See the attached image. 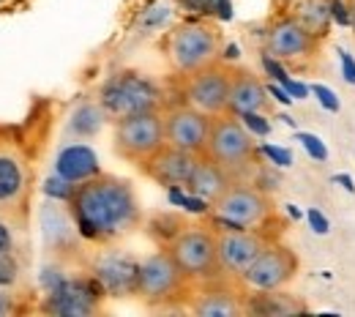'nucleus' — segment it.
<instances>
[{
    "label": "nucleus",
    "mask_w": 355,
    "mask_h": 317,
    "mask_svg": "<svg viewBox=\"0 0 355 317\" xmlns=\"http://www.w3.org/2000/svg\"><path fill=\"white\" fill-rule=\"evenodd\" d=\"M298 0H276V6H279V11H290L293 6H295Z\"/></svg>",
    "instance_id": "obj_30"
},
{
    "label": "nucleus",
    "mask_w": 355,
    "mask_h": 317,
    "mask_svg": "<svg viewBox=\"0 0 355 317\" xmlns=\"http://www.w3.org/2000/svg\"><path fill=\"white\" fill-rule=\"evenodd\" d=\"M306 145H309V151L314 159H325V148H322V142H320L317 137H306Z\"/></svg>",
    "instance_id": "obj_29"
},
{
    "label": "nucleus",
    "mask_w": 355,
    "mask_h": 317,
    "mask_svg": "<svg viewBox=\"0 0 355 317\" xmlns=\"http://www.w3.org/2000/svg\"><path fill=\"white\" fill-rule=\"evenodd\" d=\"M197 162H200L197 153H189V151H180V148H173V145H164L139 170L153 183H159L164 189H186L189 181H191V175H194V170H197Z\"/></svg>",
    "instance_id": "obj_18"
},
{
    "label": "nucleus",
    "mask_w": 355,
    "mask_h": 317,
    "mask_svg": "<svg viewBox=\"0 0 355 317\" xmlns=\"http://www.w3.org/2000/svg\"><path fill=\"white\" fill-rule=\"evenodd\" d=\"M301 271L298 255L282 243V241H268L266 249L257 255V260L238 276V282L246 290H282L287 287Z\"/></svg>",
    "instance_id": "obj_11"
},
{
    "label": "nucleus",
    "mask_w": 355,
    "mask_h": 317,
    "mask_svg": "<svg viewBox=\"0 0 355 317\" xmlns=\"http://www.w3.org/2000/svg\"><path fill=\"white\" fill-rule=\"evenodd\" d=\"M178 6L186 11H194V14H208V11H214L216 0H178Z\"/></svg>",
    "instance_id": "obj_24"
},
{
    "label": "nucleus",
    "mask_w": 355,
    "mask_h": 317,
    "mask_svg": "<svg viewBox=\"0 0 355 317\" xmlns=\"http://www.w3.org/2000/svg\"><path fill=\"white\" fill-rule=\"evenodd\" d=\"M314 93L320 96V101H322V104H325L328 110H339V104H336V98H334V93L328 91V88H320V85H317V88H314Z\"/></svg>",
    "instance_id": "obj_28"
},
{
    "label": "nucleus",
    "mask_w": 355,
    "mask_h": 317,
    "mask_svg": "<svg viewBox=\"0 0 355 317\" xmlns=\"http://www.w3.org/2000/svg\"><path fill=\"white\" fill-rule=\"evenodd\" d=\"M322 39L311 31L309 25L295 11H279L268 22L263 33L266 55L276 63L287 66H306L317 58Z\"/></svg>",
    "instance_id": "obj_8"
},
{
    "label": "nucleus",
    "mask_w": 355,
    "mask_h": 317,
    "mask_svg": "<svg viewBox=\"0 0 355 317\" xmlns=\"http://www.w3.org/2000/svg\"><path fill=\"white\" fill-rule=\"evenodd\" d=\"M230 85H232V66H224L222 60H216L183 77V101L216 118L230 112Z\"/></svg>",
    "instance_id": "obj_12"
},
{
    "label": "nucleus",
    "mask_w": 355,
    "mask_h": 317,
    "mask_svg": "<svg viewBox=\"0 0 355 317\" xmlns=\"http://www.w3.org/2000/svg\"><path fill=\"white\" fill-rule=\"evenodd\" d=\"M290 11H295L320 39L328 36V28H331V19H334L331 17V0H298Z\"/></svg>",
    "instance_id": "obj_22"
},
{
    "label": "nucleus",
    "mask_w": 355,
    "mask_h": 317,
    "mask_svg": "<svg viewBox=\"0 0 355 317\" xmlns=\"http://www.w3.org/2000/svg\"><path fill=\"white\" fill-rule=\"evenodd\" d=\"M224 36L211 19H183L164 36V58L178 77H189L219 60Z\"/></svg>",
    "instance_id": "obj_2"
},
{
    "label": "nucleus",
    "mask_w": 355,
    "mask_h": 317,
    "mask_svg": "<svg viewBox=\"0 0 355 317\" xmlns=\"http://www.w3.org/2000/svg\"><path fill=\"white\" fill-rule=\"evenodd\" d=\"M216 241H219V263H222L224 276L238 279L257 260V255L266 249V243L270 238L263 230L216 225Z\"/></svg>",
    "instance_id": "obj_15"
},
{
    "label": "nucleus",
    "mask_w": 355,
    "mask_h": 317,
    "mask_svg": "<svg viewBox=\"0 0 355 317\" xmlns=\"http://www.w3.org/2000/svg\"><path fill=\"white\" fill-rule=\"evenodd\" d=\"M22 284V266L11 252H0V290H17Z\"/></svg>",
    "instance_id": "obj_23"
},
{
    "label": "nucleus",
    "mask_w": 355,
    "mask_h": 317,
    "mask_svg": "<svg viewBox=\"0 0 355 317\" xmlns=\"http://www.w3.org/2000/svg\"><path fill=\"white\" fill-rule=\"evenodd\" d=\"M0 252H11V227L0 219Z\"/></svg>",
    "instance_id": "obj_26"
},
{
    "label": "nucleus",
    "mask_w": 355,
    "mask_h": 317,
    "mask_svg": "<svg viewBox=\"0 0 355 317\" xmlns=\"http://www.w3.org/2000/svg\"><path fill=\"white\" fill-rule=\"evenodd\" d=\"M273 101L266 83L249 71V69H232V85H230V112L246 118V115H266L270 112Z\"/></svg>",
    "instance_id": "obj_19"
},
{
    "label": "nucleus",
    "mask_w": 355,
    "mask_h": 317,
    "mask_svg": "<svg viewBox=\"0 0 355 317\" xmlns=\"http://www.w3.org/2000/svg\"><path fill=\"white\" fill-rule=\"evenodd\" d=\"M205 156L222 164L235 181H246V175H252L260 164V145L241 121V115L224 112L211 121Z\"/></svg>",
    "instance_id": "obj_3"
},
{
    "label": "nucleus",
    "mask_w": 355,
    "mask_h": 317,
    "mask_svg": "<svg viewBox=\"0 0 355 317\" xmlns=\"http://www.w3.org/2000/svg\"><path fill=\"white\" fill-rule=\"evenodd\" d=\"M164 145H167L164 107L162 110H145V112L115 121V153L121 159H126L129 164L142 167Z\"/></svg>",
    "instance_id": "obj_9"
},
{
    "label": "nucleus",
    "mask_w": 355,
    "mask_h": 317,
    "mask_svg": "<svg viewBox=\"0 0 355 317\" xmlns=\"http://www.w3.org/2000/svg\"><path fill=\"white\" fill-rule=\"evenodd\" d=\"M14 290H0V317L14 315L17 312V301H14Z\"/></svg>",
    "instance_id": "obj_25"
},
{
    "label": "nucleus",
    "mask_w": 355,
    "mask_h": 317,
    "mask_svg": "<svg viewBox=\"0 0 355 317\" xmlns=\"http://www.w3.org/2000/svg\"><path fill=\"white\" fill-rule=\"evenodd\" d=\"M342 66H345V77H347V83L355 85V60L350 58V52H342Z\"/></svg>",
    "instance_id": "obj_27"
},
{
    "label": "nucleus",
    "mask_w": 355,
    "mask_h": 317,
    "mask_svg": "<svg viewBox=\"0 0 355 317\" xmlns=\"http://www.w3.org/2000/svg\"><path fill=\"white\" fill-rule=\"evenodd\" d=\"M164 249L173 255L180 271L186 273L194 284L222 279V263H219V241L214 225H183L175 235L164 243Z\"/></svg>",
    "instance_id": "obj_4"
},
{
    "label": "nucleus",
    "mask_w": 355,
    "mask_h": 317,
    "mask_svg": "<svg viewBox=\"0 0 355 317\" xmlns=\"http://www.w3.org/2000/svg\"><path fill=\"white\" fill-rule=\"evenodd\" d=\"M33 186V167L22 145L11 137H0V216H17L25 211Z\"/></svg>",
    "instance_id": "obj_10"
},
{
    "label": "nucleus",
    "mask_w": 355,
    "mask_h": 317,
    "mask_svg": "<svg viewBox=\"0 0 355 317\" xmlns=\"http://www.w3.org/2000/svg\"><path fill=\"white\" fill-rule=\"evenodd\" d=\"M243 304H246V315L257 317H287L306 312V304L298 295L287 293L284 287L282 290H246Z\"/></svg>",
    "instance_id": "obj_20"
},
{
    "label": "nucleus",
    "mask_w": 355,
    "mask_h": 317,
    "mask_svg": "<svg viewBox=\"0 0 355 317\" xmlns=\"http://www.w3.org/2000/svg\"><path fill=\"white\" fill-rule=\"evenodd\" d=\"M139 263L142 260H137L123 249H104L90 260L88 273L101 284V290L110 298H126V295H137Z\"/></svg>",
    "instance_id": "obj_14"
},
{
    "label": "nucleus",
    "mask_w": 355,
    "mask_h": 317,
    "mask_svg": "<svg viewBox=\"0 0 355 317\" xmlns=\"http://www.w3.org/2000/svg\"><path fill=\"white\" fill-rule=\"evenodd\" d=\"M194 293V282L180 271L173 255L162 246L150 257L139 263L137 279V298L148 307H173L180 301H189Z\"/></svg>",
    "instance_id": "obj_6"
},
{
    "label": "nucleus",
    "mask_w": 355,
    "mask_h": 317,
    "mask_svg": "<svg viewBox=\"0 0 355 317\" xmlns=\"http://www.w3.org/2000/svg\"><path fill=\"white\" fill-rule=\"evenodd\" d=\"M211 216L216 225L266 230L276 216V208L270 194L254 181H232L222 197L211 203Z\"/></svg>",
    "instance_id": "obj_5"
},
{
    "label": "nucleus",
    "mask_w": 355,
    "mask_h": 317,
    "mask_svg": "<svg viewBox=\"0 0 355 317\" xmlns=\"http://www.w3.org/2000/svg\"><path fill=\"white\" fill-rule=\"evenodd\" d=\"M69 214L74 219L77 235L96 246L118 243L142 222L134 186L110 173H96L74 183L69 194Z\"/></svg>",
    "instance_id": "obj_1"
},
{
    "label": "nucleus",
    "mask_w": 355,
    "mask_h": 317,
    "mask_svg": "<svg viewBox=\"0 0 355 317\" xmlns=\"http://www.w3.org/2000/svg\"><path fill=\"white\" fill-rule=\"evenodd\" d=\"M98 107L104 118L121 121L145 110H162V91L148 77L132 69L115 71L98 91Z\"/></svg>",
    "instance_id": "obj_7"
},
{
    "label": "nucleus",
    "mask_w": 355,
    "mask_h": 317,
    "mask_svg": "<svg viewBox=\"0 0 355 317\" xmlns=\"http://www.w3.org/2000/svg\"><path fill=\"white\" fill-rule=\"evenodd\" d=\"M243 298H246V290H235L222 276L214 282H202L191 293L189 309L197 317H241L246 315Z\"/></svg>",
    "instance_id": "obj_17"
},
{
    "label": "nucleus",
    "mask_w": 355,
    "mask_h": 317,
    "mask_svg": "<svg viewBox=\"0 0 355 317\" xmlns=\"http://www.w3.org/2000/svg\"><path fill=\"white\" fill-rule=\"evenodd\" d=\"M232 181H235V178L224 170L222 164H216V162L208 159V156H200L197 170H194L191 181H189V186H186V191H189L191 197H197V200H202V203L211 205L214 200L222 197L224 189H227Z\"/></svg>",
    "instance_id": "obj_21"
},
{
    "label": "nucleus",
    "mask_w": 355,
    "mask_h": 317,
    "mask_svg": "<svg viewBox=\"0 0 355 317\" xmlns=\"http://www.w3.org/2000/svg\"><path fill=\"white\" fill-rule=\"evenodd\" d=\"M211 115L194 110L191 104H175L164 110V135H167V145L205 156L208 148V135H211Z\"/></svg>",
    "instance_id": "obj_16"
},
{
    "label": "nucleus",
    "mask_w": 355,
    "mask_h": 317,
    "mask_svg": "<svg viewBox=\"0 0 355 317\" xmlns=\"http://www.w3.org/2000/svg\"><path fill=\"white\" fill-rule=\"evenodd\" d=\"M107 293L101 290V284L85 273V276H74L60 282L58 287H52L42 301V312L44 315L58 317H88L101 312V298Z\"/></svg>",
    "instance_id": "obj_13"
}]
</instances>
